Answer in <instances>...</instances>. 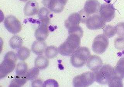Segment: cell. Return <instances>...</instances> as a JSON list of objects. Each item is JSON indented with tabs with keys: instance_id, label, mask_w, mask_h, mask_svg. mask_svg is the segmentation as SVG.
<instances>
[{
	"instance_id": "5b68a950",
	"label": "cell",
	"mask_w": 124,
	"mask_h": 87,
	"mask_svg": "<svg viewBox=\"0 0 124 87\" xmlns=\"http://www.w3.org/2000/svg\"><path fill=\"white\" fill-rule=\"evenodd\" d=\"M95 81L93 73L88 71L75 77L73 79V85L75 87H88Z\"/></svg>"
},
{
	"instance_id": "ac0fdd59",
	"label": "cell",
	"mask_w": 124,
	"mask_h": 87,
	"mask_svg": "<svg viewBox=\"0 0 124 87\" xmlns=\"http://www.w3.org/2000/svg\"><path fill=\"white\" fill-rule=\"evenodd\" d=\"M46 42L42 40L34 41L32 45V51L37 55H40L46 51Z\"/></svg>"
},
{
	"instance_id": "9a60e30c",
	"label": "cell",
	"mask_w": 124,
	"mask_h": 87,
	"mask_svg": "<svg viewBox=\"0 0 124 87\" xmlns=\"http://www.w3.org/2000/svg\"><path fill=\"white\" fill-rule=\"evenodd\" d=\"M87 66L93 72L98 70L102 65V59L97 56H90L86 62Z\"/></svg>"
},
{
	"instance_id": "7c38bea8",
	"label": "cell",
	"mask_w": 124,
	"mask_h": 87,
	"mask_svg": "<svg viewBox=\"0 0 124 87\" xmlns=\"http://www.w3.org/2000/svg\"><path fill=\"white\" fill-rule=\"evenodd\" d=\"M81 22V17L78 13H74L68 17L65 22V26L68 30L79 26Z\"/></svg>"
},
{
	"instance_id": "d6a6232c",
	"label": "cell",
	"mask_w": 124,
	"mask_h": 87,
	"mask_svg": "<svg viewBox=\"0 0 124 87\" xmlns=\"http://www.w3.org/2000/svg\"><path fill=\"white\" fill-rule=\"evenodd\" d=\"M20 1H23V2H26V1H28V0H19Z\"/></svg>"
},
{
	"instance_id": "8fae6325",
	"label": "cell",
	"mask_w": 124,
	"mask_h": 87,
	"mask_svg": "<svg viewBox=\"0 0 124 87\" xmlns=\"http://www.w3.org/2000/svg\"><path fill=\"white\" fill-rule=\"evenodd\" d=\"M42 2L45 7L56 13L61 12L64 7L59 0H43Z\"/></svg>"
},
{
	"instance_id": "2e32d148",
	"label": "cell",
	"mask_w": 124,
	"mask_h": 87,
	"mask_svg": "<svg viewBox=\"0 0 124 87\" xmlns=\"http://www.w3.org/2000/svg\"><path fill=\"white\" fill-rule=\"evenodd\" d=\"M112 77L122 80L124 78V57L119 59L114 68Z\"/></svg>"
},
{
	"instance_id": "6da1fadb",
	"label": "cell",
	"mask_w": 124,
	"mask_h": 87,
	"mask_svg": "<svg viewBox=\"0 0 124 87\" xmlns=\"http://www.w3.org/2000/svg\"><path fill=\"white\" fill-rule=\"evenodd\" d=\"M69 36L62 44L60 45L59 53L64 56H71L79 48L83 32L80 26L68 30Z\"/></svg>"
},
{
	"instance_id": "f546056e",
	"label": "cell",
	"mask_w": 124,
	"mask_h": 87,
	"mask_svg": "<svg viewBox=\"0 0 124 87\" xmlns=\"http://www.w3.org/2000/svg\"><path fill=\"white\" fill-rule=\"evenodd\" d=\"M44 82L39 80H35L32 83L33 87H43Z\"/></svg>"
},
{
	"instance_id": "7402d4cb",
	"label": "cell",
	"mask_w": 124,
	"mask_h": 87,
	"mask_svg": "<svg viewBox=\"0 0 124 87\" xmlns=\"http://www.w3.org/2000/svg\"><path fill=\"white\" fill-rule=\"evenodd\" d=\"M30 50L26 47L21 48L17 52V58L21 60H25L30 57Z\"/></svg>"
},
{
	"instance_id": "83f0119b",
	"label": "cell",
	"mask_w": 124,
	"mask_h": 87,
	"mask_svg": "<svg viewBox=\"0 0 124 87\" xmlns=\"http://www.w3.org/2000/svg\"><path fill=\"white\" fill-rule=\"evenodd\" d=\"M114 46L116 49L119 50H124V37L119 36L114 40Z\"/></svg>"
},
{
	"instance_id": "3957f363",
	"label": "cell",
	"mask_w": 124,
	"mask_h": 87,
	"mask_svg": "<svg viewBox=\"0 0 124 87\" xmlns=\"http://www.w3.org/2000/svg\"><path fill=\"white\" fill-rule=\"evenodd\" d=\"M90 51L86 47H80L73 54L71 58L72 65L77 68L83 67L90 57Z\"/></svg>"
},
{
	"instance_id": "d4e9b609",
	"label": "cell",
	"mask_w": 124,
	"mask_h": 87,
	"mask_svg": "<svg viewBox=\"0 0 124 87\" xmlns=\"http://www.w3.org/2000/svg\"><path fill=\"white\" fill-rule=\"evenodd\" d=\"M116 34L115 27L108 25L106 26L104 30V34L108 38L112 37Z\"/></svg>"
},
{
	"instance_id": "cb8c5ba5",
	"label": "cell",
	"mask_w": 124,
	"mask_h": 87,
	"mask_svg": "<svg viewBox=\"0 0 124 87\" xmlns=\"http://www.w3.org/2000/svg\"><path fill=\"white\" fill-rule=\"evenodd\" d=\"M58 50L54 46H48L45 51L46 57L49 59L53 58L58 54Z\"/></svg>"
},
{
	"instance_id": "4fadbf2b",
	"label": "cell",
	"mask_w": 124,
	"mask_h": 87,
	"mask_svg": "<svg viewBox=\"0 0 124 87\" xmlns=\"http://www.w3.org/2000/svg\"><path fill=\"white\" fill-rule=\"evenodd\" d=\"M48 23L40 22L35 34V37L37 40L44 41L46 39L48 35Z\"/></svg>"
},
{
	"instance_id": "d6986e66",
	"label": "cell",
	"mask_w": 124,
	"mask_h": 87,
	"mask_svg": "<svg viewBox=\"0 0 124 87\" xmlns=\"http://www.w3.org/2000/svg\"><path fill=\"white\" fill-rule=\"evenodd\" d=\"M49 65V60L47 58L44 56L39 55L35 60V67L40 70L46 68Z\"/></svg>"
},
{
	"instance_id": "1f68e13d",
	"label": "cell",
	"mask_w": 124,
	"mask_h": 87,
	"mask_svg": "<svg viewBox=\"0 0 124 87\" xmlns=\"http://www.w3.org/2000/svg\"><path fill=\"white\" fill-rule=\"evenodd\" d=\"M104 0L105 2H106L107 3H108V4H109L113 0ZM115 0V1H116V0Z\"/></svg>"
},
{
	"instance_id": "5bb4252c",
	"label": "cell",
	"mask_w": 124,
	"mask_h": 87,
	"mask_svg": "<svg viewBox=\"0 0 124 87\" xmlns=\"http://www.w3.org/2000/svg\"><path fill=\"white\" fill-rule=\"evenodd\" d=\"M39 10L38 3L35 0H31L27 2L25 5L24 12L26 16H31L37 14Z\"/></svg>"
},
{
	"instance_id": "277c9868",
	"label": "cell",
	"mask_w": 124,
	"mask_h": 87,
	"mask_svg": "<svg viewBox=\"0 0 124 87\" xmlns=\"http://www.w3.org/2000/svg\"><path fill=\"white\" fill-rule=\"evenodd\" d=\"M113 71V68L109 64L103 65L93 72L95 81L100 84L108 83L112 77Z\"/></svg>"
},
{
	"instance_id": "52a82bcc",
	"label": "cell",
	"mask_w": 124,
	"mask_h": 87,
	"mask_svg": "<svg viewBox=\"0 0 124 87\" xmlns=\"http://www.w3.org/2000/svg\"><path fill=\"white\" fill-rule=\"evenodd\" d=\"M4 23L6 29L14 34L18 33L22 29L20 22L16 17L13 15H9L6 17Z\"/></svg>"
},
{
	"instance_id": "f1b7e54d",
	"label": "cell",
	"mask_w": 124,
	"mask_h": 87,
	"mask_svg": "<svg viewBox=\"0 0 124 87\" xmlns=\"http://www.w3.org/2000/svg\"><path fill=\"white\" fill-rule=\"evenodd\" d=\"M116 29V34L120 36H124V22H120L115 26Z\"/></svg>"
},
{
	"instance_id": "7a4b0ae2",
	"label": "cell",
	"mask_w": 124,
	"mask_h": 87,
	"mask_svg": "<svg viewBox=\"0 0 124 87\" xmlns=\"http://www.w3.org/2000/svg\"><path fill=\"white\" fill-rule=\"evenodd\" d=\"M17 57L15 52H8L0 65V78H4L13 71L15 67Z\"/></svg>"
},
{
	"instance_id": "603a6c76",
	"label": "cell",
	"mask_w": 124,
	"mask_h": 87,
	"mask_svg": "<svg viewBox=\"0 0 124 87\" xmlns=\"http://www.w3.org/2000/svg\"><path fill=\"white\" fill-rule=\"evenodd\" d=\"M28 67L24 61L19 63L17 66L16 69V74L17 75H22L27 74Z\"/></svg>"
},
{
	"instance_id": "ffe728a7",
	"label": "cell",
	"mask_w": 124,
	"mask_h": 87,
	"mask_svg": "<svg viewBox=\"0 0 124 87\" xmlns=\"http://www.w3.org/2000/svg\"><path fill=\"white\" fill-rule=\"evenodd\" d=\"M50 12L46 8H42L39 11L38 16L40 22L49 23L50 21Z\"/></svg>"
},
{
	"instance_id": "4dcf8cb0",
	"label": "cell",
	"mask_w": 124,
	"mask_h": 87,
	"mask_svg": "<svg viewBox=\"0 0 124 87\" xmlns=\"http://www.w3.org/2000/svg\"><path fill=\"white\" fill-rule=\"evenodd\" d=\"M61 3L64 4V6L66 5V4L67 3L68 0H59Z\"/></svg>"
},
{
	"instance_id": "484cf974",
	"label": "cell",
	"mask_w": 124,
	"mask_h": 87,
	"mask_svg": "<svg viewBox=\"0 0 124 87\" xmlns=\"http://www.w3.org/2000/svg\"><path fill=\"white\" fill-rule=\"evenodd\" d=\"M39 74V70L36 67L30 69L27 72V76L28 80H34L38 77Z\"/></svg>"
},
{
	"instance_id": "44dd1931",
	"label": "cell",
	"mask_w": 124,
	"mask_h": 87,
	"mask_svg": "<svg viewBox=\"0 0 124 87\" xmlns=\"http://www.w3.org/2000/svg\"><path fill=\"white\" fill-rule=\"evenodd\" d=\"M10 46L13 49H20L22 46L23 40L20 36L15 35L10 40Z\"/></svg>"
},
{
	"instance_id": "8992f818",
	"label": "cell",
	"mask_w": 124,
	"mask_h": 87,
	"mask_svg": "<svg viewBox=\"0 0 124 87\" xmlns=\"http://www.w3.org/2000/svg\"><path fill=\"white\" fill-rule=\"evenodd\" d=\"M109 44L108 38L104 34L97 36L94 39L92 48L94 52L101 54L104 53L107 49Z\"/></svg>"
},
{
	"instance_id": "30bf717a",
	"label": "cell",
	"mask_w": 124,
	"mask_h": 87,
	"mask_svg": "<svg viewBox=\"0 0 124 87\" xmlns=\"http://www.w3.org/2000/svg\"><path fill=\"white\" fill-rule=\"evenodd\" d=\"M85 23L88 29L95 30L104 28L106 22L103 20L100 15L94 14L89 17Z\"/></svg>"
},
{
	"instance_id": "4316f807",
	"label": "cell",
	"mask_w": 124,
	"mask_h": 87,
	"mask_svg": "<svg viewBox=\"0 0 124 87\" xmlns=\"http://www.w3.org/2000/svg\"><path fill=\"white\" fill-rule=\"evenodd\" d=\"M109 87H123V84L122 79L112 77L109 81L108 82Z\"/></svg>"
},
{
	"instance_id": "9c48e42d",
	"label": "cell",
	"mask_w": 124,
	"mask_h": 87,
	"mask_svg": "<svg viewBox=\"0 0 124 87\" xmlns=\"http://www.w3.org/2000/svg\"><path fill=\"white\" fill-rule=\"evenodd\" d=\"M100 3L97 0H88L81 11L88 18L91 15L98 13L100 10Z\"/></svg>"
},
{
	"instance_id": "e0dca14e",
	"label": "cell",
	"mask_w": 124,
	"mask_h": 87,
	"mask_svg": "<svg viewBox=\"0 0 124 87\" xmlns=\"http://www.w3.org/2000/svg\"><path fill=\"white\" fill-rule=\"evenodd\" d=\"M28 80L27 73V74L24 75H16L11 81L9 87H21L24 85Z\"/></svg>"
},
{
	"instance_id": "ba28073f",
	"label": "cell",
	"mask_w": 124,
	"mask_h": 87,
	"mask_svg": "<svg viewBox=\"0 0 124 87\" xmlns=\"http://www.w3.org/2000/svg\"><path fill=\"white\" fill-rule=\"evenodd\" d=\"M99 12L100 16L105 22H110L115 16V9L111 4H102Z\"/></svg>"
}]
</instances>
